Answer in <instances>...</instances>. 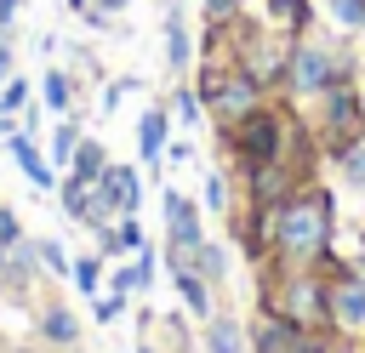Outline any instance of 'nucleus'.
<instances>
[{
  "mask_svg": "<svg viewBox=\"0 0 365 353\" xmlns=\"http://www.w3.org/2000/svg\"><path fill=\"white\" fill-rule=\"evenodd\" d=\"M336 245V194L325 182H302L268 211V262L274 268H314Z\"/></svg>",
  "mask_w": 365,
  "mask_h": 353,
  "instance_id": "obj_1",
  "label": "nucleus"
},
{
  "mask_svg": "<svg viewBox=\"0 0 365 353\" xmlns=\"http://www.w3.org/2000/svg\"><path fill=\"white\" fill-rule=\"evenodd\" d=\"M342 80H359V51L354 40H331V34H302L291 40V68H285V97L297 108H308L319 91L342 85Z\"/></svg>",
  "mask_w": 365,
  "mask_h": 353,
  "instance_id": "obj_2",
  "label": "nucleus"
},
{
  "mask_svg": "<svg viewBox=\"0 0 365 353\" xmlns=\"http://www.w3.org/2000/svg\"><path fill=\"white\" fill-rule=\"evenodd\" d=\"M194 91H200L211 125H234V120H245L251 108L268 102L262 80L251 68H240V63H205V57L194 63Z\"/></svg>",
  "mask_w": 365,
  "mask_h": 353,
  "instance_id": "obj_3",
  "label": "nucleus"
},
{
  "mask_svg": "<svg viewBox=\"0 0 365 353\" xmlns=\"http://www.w3.org/2000/svg\"><path fill=\"white\" fill-rule=\"evenodd\" d=\"M308 125L319 137V154L331 159L336 148H348L354 137H365V102H359V80H342L331 91H319L308 102Z\"/></svg>",
  "mask_w": 365,
  "mask_h": 353,
  "instance_id": "obj_4",
  "label": "nucleus"
},
{
  "mask_svg": "<svg viewBox=\"0 0 365 353\" xmlns=\"http://www.w3.org/2000/svg\"><path fill=\"white\" fill-rule=\"evenodd\" d=\"M331 285V336H348V342H365V273H354V262L331 245L319 262H314Z\"/></svg>",
  "mask_w": 365,
  "mask_h": 353,
  "instance_id": "obj_5",
  "label": "nucleus"
},
{
  "mask_svg": "<svg viewBox=\"0 0 365 353\" xmlns=\"http://www.w3.org/2000/svg\"><path fill=\"white\" fill-rule=\"evenodd\" d=\"M143 211V171L125 165V159H108L103 176L91 182V216L80 228H108L120 216H137Z\"/></svg>",
  "mask_w": 365,
  "mask_h": 353,
  "instance_id": "obj_6",
  "label": "nucleus"
},
{
  "mask_svg": "<svg viewBox=\"0 0 365 353\" xmlns=\"http://www.w3.org/2000/svg\"><path fill=\"white\" fill-rule=\"evenodd\" d=\"M160 216H165V251H160V262L165 268L194 262V251L205 245V211H200V199H188L182 188H165L160 194Z\"/></svg>",
  "mask_w": 365,
  "mask_h": 353,
  "instance_id": "obj_7",
  "label": "nucleus"
},
{
  "mask_svg": "<svg viewBox=\"0 0 365 353\" xmlns=\"http://www.w3.org/2000/svg\"><path fill=\"white\" fill-rule=\"evenodd\" d=\"M251 330V353H325L331 347V330H308L297 319H285L279 307H257L245 319Z\"/></svg>",
  "mask_w": 365,
  "mask_h": 353,
  "instance_id": "obj_8",
  "label": "nucleus"
},
{
  "mask_svg": "<svg viewBox=\"0 0 365 353\" xmlns=\"http://www.w3.org/2000/svg\"><path fill=\"white\" fill-rule=\"evenodd\" d=\"M234 176H240V205L274 211L285 194H297V188L314 176V165H302V159H274V165H251V171H234Z\"/></svg>",
  "mask_w": 365,
  "mask_h": 353,
  "instance_id": "obj_9",
  "label": "nucleus"
},
{
  "mask_svg": "<svg viewBox=\"0 0 365 353\" xmlns=\"http://www.w3.org/2000/svg\"><path fill=\"white\" fill-rule=\"evenodd\" d=\"M160 46H165V74H171V80H188V74H194V57H200V34L188 28V17H182V0H165Z\"/></svg>",
  "mask_w": 365,
  "mask_h": 353,
  "instance_id": "obj_10",
  "label": "nucleus"
},
{
  "mask_svg": "<svg viewBox=\"0 0 365 353\" xmlns=\"http://www.w3.org/2000/svg\"><path fill=\"white\" fill-rule=\"evenodd\" d=\"M34 336H40V347H51V353H68V347H80V336H86V319H80L68 302L46 296V302L34 307Z\"/></svg>",
  "mask_w": 365,
  "mask_h": 353,
  "instance_id": "obj_11",
  "label": "nucleus"
},
{
  "mask_svg": "<svg viewBox=\"0 0 365 353\" xmlns=\"http://www.w3.org/2000/svg\"><path fill=\"white\" fill-rule=\"evenodd\" d=\"M171 273V290H177V302H182V313L188 319H211L222 302H217V285L194 268V262H177V268H165Z\"/></svg>",
  "mask_w": 365,
  "mask_h": 353,
  "instance_id": "obj_12",
  "label": "nucleus"
},
{
  "mask_svg": "<svg viewBox=\"0 0 365 353\" xmlns=\"http://www.w3.org/2000/svg\"><path fill=\"white\" fill-rule=\"evenodd\" d=\"M6 154L17 159V171L29 176V188H40V194H57L63 171H57V165H51V159L40 154V142H34L29 131H11V137H6Z\"/></svg>",
  "mask_w": 365,
  "mask_h": 353,
  "instance_id": "obj_13",
  "label": "nucleus"
},
{
  "mask_svg": "<svg viewBox=\"0 0 365 353\" xmlns=\"http://www.w3.org/2000/svg\"><path fill=\"white\" fill-rule=\"evenodd\" d=\"M200 347L205 353H251V330H245V319L217 307L211 319H200Z\"/></svg>",
  "mask_w": 365,
  "mask_h": 353,
  "instance_id": "obj_14",
  "label": "nucleus"
},
{
  "mask_svg": "<svg viewBox=\"0 0 365 353\" xmlns=\"http://www.w3.org/2000/svg\"><path fill=\"white\" fill-rule=\"evenodd\" d=\"M165 142H171V108H143L137 114V165H165Z\"/></svg>",
  "mask_w": 365,
  "mask_h": 353,
  "instance_id": "obj_15",
  "label": "nucleus"
},
{
  "mask_svg": "<svg viewBox=\"0 0 365 353\" xmlns=\"http://www.w3.org/2000/svg\"><path fill=\"white\" fill-rule=\"evenodd\" d=\"M257 6H262V23L274 34H285V40L314 34V0H257Z\"/></svg>",
  "mask_w": 365,
  "mask_h": 353,
  "instance_id": "obj_16",
  "label": "nucleus"
},
{
  "mask_svg": "<svg viewBox=\"0 0 365 353\" xmlns=\"http://www.w3.org/2000/svg\"><path fill=\"white\" fill-rule=\"evenodd\" d=\"M34 97H40L46 114H74V74L68 68H46L40 85H34Z\"/></svg>",
  "mask_w": 365,
  "mask_h": 353,
  "instance_id": "obj_17",
  "label": "nucleus"
},
{
  "mask_svg": "<svg viewBox=\"0 0 365 353\" xmlns=\"http://www.w3.org/2000/svg\"><path fill=\"white\" fill-rule=\"evenodd\" d=\"M165 108H171V125H182V131L205 125V102H200V91H194V74L171 85V102H165Z\"/></svg>",
  "mask_w": 365,
  "mask_h": 353,
  "instance_id": "obj_18",
  "label": "nucleus"
},
{
  "mask_svg": "<svg viewBox=\"0 0 365 353\" xmlns=\"http://www.w3.org/2000/svg\"><path fill=\"white\" fill-rule=\"evenodd\" d=\"M103 279H108V256H103V251H97V256H91V251H86V256H74L68 285H74L86 302H91V296H103Z\"/></svg>",
  "mask_w": 365,
  "mask_h": 353,
  "instance_id": "obj_19",
  "label": "nucleus"
},
{
  "mask_svg": "<svg viewBox=\"0 0 365 353\" xmlns=\"http://www.w3.org/2000/svg\"><path fill=\"white\" fill-rule=\"evenodd\" d=\"M80 120L74 114H57V125H51V148H46V159L57 165V171H68V159H74V148H80Z\"/></svg>",
  "mask_w": 365,
  "mask_h": 353,
  "instance_id": "obj_20",
  "label": "nucleus"
},
{
  "mask_svg": "<svg viewBox=\"0 0 365 353\" xmlns=\"http://www.w3.org/2000/svg\"><path fill=\"white\" fill-rule=\"evenodd\" d=\"M194 268H200V273H205V279L222 290V285H228V268H234V256H228V239H211V233H205V245L194 251Z\"/></svg>",
  "mask_w": 365,
  "mask_h": 353,
  "instance_id": "obj_21",
  "label": "nucleus"
},
{
  "mask_svg": "<svg viewBox=\"0 0 365 353\" xmlns=\"http://www.w3.org/2000/svg\"><path fill=\"white\" fill-rule=\"evenodd\" d=\"M331 165H336V176H342V188H354V194H365V137H354L348 148H336V154H331Z\"/></svg>",
  "mask_w": 365,
  "mask_h": 353,
  "instance_id": "obj_22",
  "label": "nucleus"
},
{
  "mask_svg": "<svg viewBox=\"0 0 365 353\" xmlns=\"http://www.w3.org/2000/svg\"><path fill=\"white\" fill-rule=\"evenodd\" d=\"M103 165H108V148H103L97 137H80V148H74V159H68V176L97 182V176H103Z\"/></svg>",
  "mask_w": 365,
  "mask_h": 353,
  "instance_id": "obj_23",
  "label": "nucleus"
},
{
  "mask_svg": "<svg viewBox=\"0 0 365 353\" xmlns=\"http://www.w3.org/2000/svg\"><path fill=\"white\" fill-rule=\"evenodd\" d=\"M240 199H234V182H228V171H205V188H200V211H211V216H228Z\"/></svg>",
  "mask_w": 365,
  "mask_h": 353,
  "instance_id": "obj_24",
  "label": "nucleus"
},
{
  "mask_svg": "<svg viewBox=\"0 0 365 353\" xmlns=\"http://www.w3.org/2000/svg\"><path fill=\"white\" fill-rule=\"evenodd\" d=\"M325 17L336 23V34L365 40V0H325Z\"/></svg>",
  "mask_w": 365,
  "mask_h": 353,
  "instance_id": "obj_25",
  "label": "nucleus"
},
{
  "mask_svg": "<svg viewBox=\"0 0 365 353\" xmlns=\"http://www.w3.org/2000/svg\"><path fill=\"white\" fill-rule=\"evenodd\" d=\"M57 199H63V216H68V222H86V216H91V182L63 176V182H57Z\"/></svg>",
  "mask_w": 365,
  "mask_h": 353,
  "instance_id": "obj_26",
  "label": "nucleus"
},
{
  "mask_svg": "<svg viewBox=\"0 0 365 353\" xmlns=\"http://www.w3.org/2000/svg\"><path fill=\"white\" fill-rule=\"evenodd\" d=\"M34 256H40V273H51V279H68V268H74V256H68V245L63 239H34Z\"/></svg>",
  "mask_w": 365,
  "mask_h": 353,
  "instance_id": "obj_27",
  "label": "nucleus"
},
{
  "mask_svg": "<svg viewBox=\"0 0 365 353\" xmlns=\"http://www.w3.org/2000/svg\"><path fill=\"white\" fill-rule=\"evenodd\" d=\"M29 102H34V80H23V74H11V80L0 85V114H11V120H17V114H23Z\"/></svg>",
  "mask_w": 365,
  "mask_h": 353,
  "instance_id": "obj_28",
  "label": "nucleus"
},
{
  "mask_svg": "<svg viewBox=\"0 0 365 353\" xmlns=\"http://www.w3.org/2000/svg\"><path fill=\"white\" fill-rule=\"evenodd\" d=\"M114 245H120V256H137V251L148 245L143 222H137V216H120V222H114Z\"/></svg>",
  "mask_w": 365,
  "mask_h": 353,
  "instance_id": "obj_29",
  "label": "nucleus"
},
{
  "mask_svg": "<svg viewBox=\"0 0 365 353\" xmlns=\"http://www.w3.org/2000/svg\"><path fill=\"white\" fill-rule=\"evenodd\" d=\"M125 302H131V296H120V290H103V296H91V325H114V319L125 313Z\"/></svg>",
  "mask_w": 365,
  "mask_h": 353,
  "instance_id": "obj_30",
  "label": "nucleus"
},
{
  "mask_svg": "<svg viewBox=\"0 0 365 353\" xmlns=\"http://www.w3.org/2000/svg\"><path fill=\"white\" fill-rule=\"evenodd\" d=\"M103 290H120V296H143V279H137V262H120L108 279H103Z\"/></svg>",
  "mask_w": 365,
  "mask_h": 353,
  "instance_id": "obj_31",
  "label": "nucleus"
},
{
  "mask_svg": "<svg viewBox=\"0 0 365 353\" xmlns=\"http://www.w3.org/2000/svg\"><path fill=\"white\" fill-rule=\"evenodd\" d=\"M240 11H251L245 0H200V17L205 23H228V17H240Z\"/></svg>",
  "mask_w": 365,
  "mask_h": 353,
  "instance_id": "obj_32",
  "label": "nucleus"
},
{
  "mask_svg": "<svg viewBox=\"0 0 365 353\" xmlns=\"http://www.w3.org/2000/svg\"><path fill=\"white\" fill-rule=\"evenodd\" d=\"M80 23H86L91 34H120V17H114V11H103V6H86V11H80Z\"/></svg>",
  "mask_w": 365,
  "mask_h": 353,
  "instance_id": "obj_33",
  "label": "nucleus"
},
{
  "mask_svg": "<svg viewBox=\"0 0 365 353\" xmlns=\"http://www.w3.org/2000/svg\"><path fill=\"white\" fill-rule=\"evenodd\" d=\"M17 74V28H0V85Z\"/></svg>",
  "mask_w": 365,
  "mask_h": 353,
  "instance_id": "obj_34",
  "label": "nucleus"
},
{
  "mask_svg": "<svg viewBox=\"0 0 365 353\" xmlns=\"http://www.w3.org/2000/svg\"><path fill=\"white\" fill-rule=\"evenodd\" d=\"M137 91V74H125V80H114L108 91H103V114H120V102Z\"/></svg>",
  "mask_w": 365,
  "mask_h": 353,
  "instance_id": "obj_35",
  "label": "nucleus"
},
{
  "mask_svg": "<svg viewBox=\"0 0 365 353\" xmlns=\"http://www.w3.org/2000/svg\"><path fill=\"white\" fill-rule=\"evenodd\" d=\"M17 239H23V222L11 205H0V245H17Z\"/></svg>",
  "mask_w": 365,
  "mask_h": 353,
  "instance_id": "obj_36",
  "label": "nucleus"
},
{
  "mask_svg": "<svg viewBox=\"0 0 365 353\" xmlns=\"http://www.w3.org/2000/svg\"><path fill=\"white\" fill-rule=\"evenodd\" d=\"M165 159H171V165H188V159H194V142H188V137H171V142H165Z\"/></svg>",
  "mask_w": 365,
  "mask_h": 353,
  "instance_id": "obj_37",
  "label": "nucleus"
},
{
  "mask_svg": "<svg viewBox=\"0 0 365 353\" xmlns=\"http://www.w3.org/2000/svg\"><path fill=\"white\" fill-rule=\"evenodd\" d=\"M17 11H23V0H0V28H17Z\"/></svg>",
  "mask_w": 365,
  "mask_h": 353,
  "instance_id": "obj_38",
  "label": "nucleus"
},
{
  "mask_svg": "<svg viewBox=\"0 0 365 353\" xmlns=\"http://www.w3.org/2000/svg\"><path fill=\"white\" fill-rule=\"evenodd\" d=\"M97 6H103V11H114V17H125V11L137 6V0H97Z\"/></svg>",
  "mask_w": 365,
  "mask_h": 353,
  "instance_id": "obj_39",
  "label": "nucleus"
},
{
  "mask_svg": "<svg viewBox=\"0 0 365 353\" xmlns=\"http://www.w3.org/2000/svg\"><path fill=\"white\" fill-rule=\"evenodd\" d=\"M11 131H17V120H11V114H0V142H6Z\"/></svg>",
  "mask_w": 365,
  "mask_h": 353,
  "instance_id": "obj_40",
  "label": "nucleus"
},
{
  "mask_svg": "<svg viewBox=\"0 0 365 353\" xmlns=\"http://www.w3.org/2000/svg\"><path fill=\"white\" fill-rule=\"evenodd\" d=\"M63 6H68V11L80 17V11H86V6H97V0H63Z\"/></svg>",
  "mask_w": 365,
  "mask_h": 353,
  "instance_id": "obj_41",
  "label": "nucleus"
},
{
  "mask_svg": "<svg viewBox=\"0 0 365 353\" xmlns=\"http://www.w3.org/2000/svg\"><path fill=\"white\" fill-rule=\"evenodd\" d=\"M359 102H365V74H359Z\"/></svg>",
  "mask_w": 365,
  "mask_h": 353,
  "instance_id": "obj_42",
  "label": "nucleus"
},
{
  "mask_svg": "<svg viewBox=\"0 0 365 353\" xmlns=\"http://www.w3.org/2000/svg\"><path fill=\"white\" fill-rule=\"evenodd\" d=\"M68 353H86V347H68Z\"/></svg>",
  "mask_w": 365,
  "mask_h": 353,
  "instance_id": "obj_43",
  "label": "nucleus"
},
{
  "mask_svg": "<svg viewBox=\"0 0 365 353\" xmlns=\"http://www.w3.org/2000/svg\"><path fill=\"white\" fill-rule=\"evenodd\" d=\"M0 205H6V199H0Z\"/></svg>",
  "mask_w": 365,
  "mask_h": 353,
  "instance_id": "obj_44",
  "label": "nucleus"
},
{
  "mask_svg": "<svg viewBox=\"0 0 365 353\" xmlns=\"http://www.w3.org/2000/svg\"><path fill=\"white\" fill-rule=\"evenodd\" d=\"M359 199H365V194H359Z\"/></svg>",
  "mask_w": 365,
  "mask_h": 353,
  "instance_id": "obj_45",
  "label": "nucleus"
}]
</instances>
